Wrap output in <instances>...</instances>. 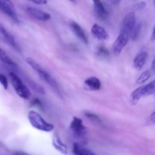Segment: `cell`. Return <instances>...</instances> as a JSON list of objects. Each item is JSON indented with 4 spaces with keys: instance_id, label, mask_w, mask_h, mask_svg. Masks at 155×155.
<instances>
[{
    "instance_id": "cell-1",
    "label": "cell",
    "mask_w": 155,
    "mask_h": 155,
    "mask_svg": "<svg viewBox=\"0 0 155 155\" xmlns=\"http://www.w3.org/2000/svg\"><path fill=\"white\" fill-rule=\"evenodd\" d=\"M26 61H27V64L37 74V75L39 76V77L43 81L45 82L47 85H49L53 89V90H54L56 93L61 95L60 89H59L57 82L55 80V79L46 70H44L37 62L35 61L33 59L30 58H27L26 59Z\"/></svg>"
},
{
    "instance_id": "cell-2",
    "label": "cell",
    "mask_w": 155,
    "mask_h": 155,
    "mask_svg": "<svg viewBox=\"0 0 155 155\" xmlns=\"http://www.w3.org/2000/svg\"><path fill=\"white\" fill-rule=\"evenodd\" d=\"M27 117H28V120L30 125L39 131L49 133L54 130L53 124L45 120V119L38 112L35 111V110H30L28 112Z\"/></svg>"
},
{
    "instance_id": "cell-3",
    "label": "cell",
    "mask_w": 155,
    "mask_h": 155,
    "mask_svg": "<svg viewBox=\"0 0 155 155\" xmlns=\"http://www.w3.org/2000/svg\"><path fill=\"white\" fill-rule=\"evenodd\" d=\"M155 93V80L146 85H142L137 88L131 94L130 100L132 104H136L141 98L149 96Z\"/></svg>"
},
{
    "instance_id": "cell-4",
    "label": "cell",
    "mask_w": 155,
    "mask_h": 155,
    "mask_svg": "<svg viewBox=\"0 0 155 155\" xmlns=\"http://www.w3.org/2000/svg\"><path fill=\"white\" fill-rule=\"evenodd\" d=\"M9 77H10L11 83H12V87L14 88L15 92L18 94V96L21 97L23 99H29L30 95H31L30 91L24 85V83H23L21 78L17 74H15V73H10L9 74Z\"/></svg>"
},
{
    "instance_id": "cell-5",
    "label": "cell",
    "mask_w": 155,
    "mask_h": 155,
    "mask_svg": "<svg viewBox=\"0 0 155 155\" xmlns=\"http://www.w3.org/2000/svg\"><path fill=\"white\" fill-rule=\"evenodd\" d=\"M0 11L14 22H20L19 17L12 0H0Z\"/></svg>"
},
{
    "instance_id": "cell-6",
    "label": "cell",
    "mask_w": 155,
    "mask_h": 155,
    "mask_svg": "<svg viewBox=\"0 0 155 155\" xmlns=\"http://www.w3.org/2000/svg\"><path fill=\"white\" fill-rule=\"evenodd\" d=\"M136 24V16L135 12H131L128 13L123 18L122 22L121 24V30L120 32L126 33L130 36L132 30Z\"/></svg>"
},
{
    "instance_id": "cell-7",
    "label": "cell",
    "mask_w": 155,
    "mask_h": 155,
    "mask_svg": "<svg viewBox=\"0 0 155 155\" xmlns=\"http://www.w3.org/2000/svg\"><path fill=\"white\" fill-rule=\"evenodd\" d=\"M129 39H130V36L129 35L120 32V33L117 36L116 39L114 41L112 45V52L115 55H119V54H121L123 48L126 46V45L129 42Z\"/></svg>"
},
{
    "instance_id": "cell-8",
    "label": "cell",
    "mask_w": 155,
    "mask_h": 155,
    "mask_svg": "<svg viewBox=\"0 0 155 155\" xmlns=\"http://www.w3.org/2000/svg\"><path fill=\"white\" fill-rule=\"evenodd\" d=\"M70 130L77 138H84L87 133V129L81 118L74 117L70 124Z\"/></svg>"
},
{
    "instance_id": "cell-9",
    "label": "cell",
    "mask_w": 155,
    "mask_h": 155,
    "mask_svg": "<svg viewBox=\"0 0 155 155\" xmlns=\"http://www.w3.org/2000/svg\"><path fill=\"white\" fill-rule=\"evenodd\" d=\"M25 11L28 14L29 16H30V18L37 20L39 21L45 22V21H48L51 18L50 14L47 13V12H44L43 10H40V9L28 6V7H26Z\"/></svg>"
},
{
    "instance_id": "cell-10",
    "label": "cell",
    "mask_w": 155,
    "mask_h": 155,
    "mask_svg": "<svg viewBox=\"0 0 155 155\" xmlns=\"http://www.w3.org/2000/svg\"><path fill=\"white\" fill-rule=\"evenodd\" d=\"M0 34L2 36L3 39H5V41L12 48H14L15 51H18V52H21V48H20L18 43H17L15 37L6 30L5 27L1 23H0Z\"/></svg>"
},
{
    "instance_id": "cell-11",
    "label": "cell",
    "mask_w": 155,
    "mask_h": 155,
    "mask_svg": "<svg viewBox=\"0 0 155 155\" xmlns=\"http://www.w3.org/2000/svg\"><path fill=\"white\" fill-rule=\"evenodd\" d=\"M93 2V7H94V12L96 17L100 21H104L108 18L107 10L105 8L104 5L103 4L100 0H91Z\"/></svg>"
},
{
    "instance_id": "cell-12",
    "label": "cell",
    "mask_w": 155,
    "mask_h": 155,
    "mask_svg": "<svg viewBox=\"0 0 155 155\" xmlns=\"http://www.w3.org/2000/svg\"><path fill=\"white\" fill-rule=\"evenodd\" d=\"M70 28H71V31L73 32V33L75 35V36L78 39H80V40L82 42H84V43H88V36L86 35V33H85L83 28H82L78 23L74 22V21H71V22L70 23Z\"/></svg>"
},
{
    "instance_id": "cell-13",
    "label": "cell",
    "mask_w": 155,
    "mask_h": 155,
    "mask_svg": "<svg viewBox=\"0 0 155 155\" xmlns=\"http://www.w3.org/2000/svg\"><path fill=\"white\" fill-rule=\"evenodd\" d=\"M91 33H92L94 37L97 38L99 40L104 41L109 38V35H108L106 30L103 27H101V26L97 24H94L92 26V27H91Z\"/></svg>"
},
{
    "instance_id": "cell-14",
    "label": "cell",
    "mask_w": 155,
    "mask_h": 155,
    "mask_svg": "<svg viewBox=\"0 0 155 155\" xmlns=\"http://www.w3.org/2000/svg\"><path fill=\"white\" fill-rule=\"evenodd\" d=\"M148 58V53L147 51H141L137 54L133 61V67L136 71H141L145 64Z\"/></svg>"
},
{
    "instance_id": "cell-15",
    "label": "cell",
    "mask_w": 155,
    "mask_h": 155,
    "mask_svg": "<svg viewBox=\"0 0 155 155\" xmlns=\"http://www.w3.org/2000/svg\"><path fill=\"white\" fill-rule=\"evenodd\" d=\"M53 145L59 152L64 155L68 154V147L61 140L60 137L56 133L53 136Z\"/></svg>"
},
{
    "instance_id": "cell-16",
    "label": "cell",
    "mask_w": 155,
    "mask_h": 155,
    "mask_svg": "<svg viewBox=\"0 0 155 155\" xmlns=\"http://www.w3.org/2000/svg\"><path fill=\"white\" fill-rule=\"evenodd\" d=\"M84 85L89 90L97 91L101 88V83L100 80L96 77H90L84 81Z\"/></svg>"
},
{
    "instance_id": "cell-17",
    "label": "cell",
    "mask_w": 155,
    "mask_h": 155,
    "mask_svg": "<svg viewBox=\"0 0 155 155\" xmlns=\"http://www.w3.org/2000/svg\"><path fill=\"white\" fill-rule=\"evenodd\" d=\"M72 152L74 155H97L94 151L78 143L73 144Z\"/></svg>"
},
{
    "instance_id": "cell-18",
    "label": "cell",
    "mask_w": 155,
    "mask_h": 155,
    "mask_svg": "<svg viewBox=\"0 0 155 155\" xmlns=\"http://www.w3.org/2000/svg\"><path fill=\"white\" fill-rule=\"evenodd\" d=\"M150 76H151V71L150 70L144 71L138 77V79L136 80V83L137 84H144L150 79Z\"/></svg>"
},
{
    "instance_id": "cell-19",
    "label": "cell",
    "mask_w": 155,
    "mask_h": 155,
    "mask_svg": "<svg viewBox=\"0 0 155 155\" xmlns=\"http://www.w3.org/2000/svg\"><path fill=\"white\" fill-rule=\"evenodd\" d=\"M0 60L3 63L6 64L7 65H9V66H15V62L12 60V58L6 54L5 51L2 48H0Z\"/></svg>"
},
{
    "instance_id": "cell-20",
    "label": "cell",
    "mask_w": 155,
    "mask_h": 155,
    "mask_svg": "<svg viewBox=\"0 0 155 155\" xmlns=\"http://www.w3.org/2000/svg\"><path fill=\"white\" fill-rule=\"evenodd\" d=\"M140 32H141V24H135V27L131 33L130 39H132V40H136L139 36Z\"/></svg>"
},
{
    "instance_id": "cell-21",
    "label": "cell",
    "mask_w": 155,
    "mask_h": 155,
    "mask_svg": "<svg viewBox=\"0 0 155 155\" xmlns=\"http://www.w3.org/2000/svg\"><path fill=\"white\" fill-rule=\"evenodd\" d=\"M97 53L98 55H100V57L102 58L108 57V56H109V51H108V50L106 49L104 46L99 47V48H97Z\"/></svg>"
},
{
    "instance_id": "cell-22",
    "label": "cell",
    "mask_w": 155,
    "mask_h": 155,
    "mask_svg": "<svg viewBox=\"0 0 155 155\" xmlns=\"http://www.w3.org/2000/svg\"><path fill=\"white\" fill-rule=\"evenodd\" d=\"M0 85H1L5 89H7L8 86H9V83H8L7 77L2 74H0Z\"/></svg>"
},
{
    "instance_id": "cell-23",
    "label": "cell",
    "mask_w": 155,
    "mask_h": 155,
    "mask_svg": "<svg viewBox=\"0 0 155 155\" xmlns=\"http://www.w3.org/2000/svg\"><path fill=\"white\" fill-rule=\"evenodd\" d=\"M85 116H86L88 119H90L92 121H94V122H100V118L98 117L97 115L88 112V113H85Z\"/></svg>"
},
{
    "instance_id": "cell-24",
    "label": "cell",
    "mask_w": 155,
    "mask_h": 155,
    "mask_svg": "<svg viewBox=\"0 0 155 155\" xmlns=\"http://www.w3.org/2000/svg\"><path fill=\"white\" fill-rule=\"evenodd\" d=\"M155 124V111H153L147 119V125L151 126Z\"/></svg>"
},
{
    "instance_id": "cell-25",
    "label": "cell",
    "mask_w": 155,
    "mask_h": 155,
    "mask_svg": "<svg viewBox=\"0 0 155 155\" xmlns=\"http://www.w3.org/2000/svg\"><path fill=\"white\" fill-rule=\"evenodd\" d=\"M146 6V2H140L137 3L136 5H135V9H137V10H141V9L144 8Z\"/></svg>"
},
{
    "instance_id": "cell-26",
    "label": "cell",
    "mask_w": 155,
    "mask_h": 155,
    "mask_svg": "<svg viewBox=\"0 0 155 155\" xmlns=\"http://www.w3.org/2000/svg\"><path fill=\"white\" fill-rule=\"evenodd\" d=\"M27 1L31 2L36 5H46L47 3V0H27Z\"/></svg>"
},
{
    "instance_id": "cell-27",
    "label": "cell",
    "mask_w": 155,
    "mask_h": 155,
    "mask_svg": "<svg viewBox=\"0 0 155 155\" xmlns=\"http://www.w3.org/2000/svg\"><path fill=\"white\" fill-rule=\"evenodd\" d=\"M33 104L36 107H42V104H41L40 101L38 99H34L33 101Z\"/></svg>"
},
{
    "instance_id": "cell-28",
    "label": "cell",
    "mask_w": 155,
    "mask_h": 155,
    "mask_svg": "<svg viewBox=\"0 0 155 155\" xmlns=\"http://www.w3.org/2000/svg\"><path fill=\"white\" fill-rule=\"evenodd\" d=\"M121 1L122 0H108V2L112 5H117L119 4Z\"/></svg>"
},
{
    "instance_id": "cell-29",
    "label": "cell",
    "mask_w": 155,
    "mask_h": 155,
    "mask_svg": "<svg viewBox=\"0 0 155 155\" xmlns=\"http://www.w3.org/2000/svg\"><path fill=\"white\" fill-rule=\"evenodd\" d=\"M150 71H151L152 72L155 73V58L153 59V61H152V63H151V67H150Z\"/></svg>"
},
{
    "instance_id": "cell-30",
    "label": "cell",
    "mask_w": 155,
    "mask_h": 155,
    "mask_svg": "<svg viewBox=\"0 0 155 155\" xmlns=\"http://www.w3.org/2000/svg\"><path fill=\"white\" fill-rule=\"evenodd\" d=\"M12 155H29V154L25 152H23V151H16V152L13 153Z\"/></svg>"
},
{
    "instance_id": "cell-31",
    "label": "cell",
    "mask_w": 155,
    "mask_h": 155,
    "mask_svg": "<svg viewBox=\"0 0 155 155\" xmlns=\"http://www.w3.org/2000/svg\"><path fill=\"white\" fill-rule=\"evenodd\" d=\"M150 40L155 41V27H153V31H152L151 36H150Z\"/></svg>"
},
{
    "instance_id": "cell-32",
    "label": "cell",
    "mask_w": 155,
    "mask_h": 155,
    "mask_svg": "<svg viewBox=\"0 0 155 155\" xmlns=\"http://www.w3.org/2000/svg\"><path fill=\"white\" fill-rule=\"evenodd\" d=\"M153 5H154V7H155V0H153Z\"/></svg>"
},
{
    "instance_id": "cell-33",
    "label": "cell",
    "mask_w": 155,
    "mask_h": 155,
    "mask_svg": "<svg viewBox=\"0 0 155 155\" xmlns=\"http://www.w3.org/2000/svg\"><path fill=\"white\" fill-rule=\"evenodd\" d=\"M71 2H74V0H71Z\"/></svg>"
}]
</instances>
